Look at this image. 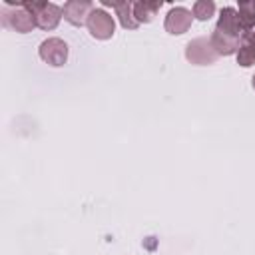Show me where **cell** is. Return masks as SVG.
Instances as JSON below:
<instances>
[{
    "label": "cell",
    "instance_id": "cell-1",
    "mask_svg": "<svg viewBox=\"0 0 255 255\" xmlns=\"http://www.w3.org/2000/svg\"><path fill=\"white\" fill-rule=\"evenodd\" d=\"M20 6H24L34 18H36V24L40 28H54L60 20V8L54 6V4H48V2H20Z\"/></svg>",
    "mask_w": 255,
    "mask_h": 255
},
{
    "label": "cell",
    "instance_id": "cell-2",
    "mask_svg": "<svg viewBox=\"0 0 255 255\" xmlns=\"http://www.w3.org/2000/svg\"><path fill=\"white\" fill-rule=\"evenodd\" d=\"M88 28H90L92 36L104 40L114 34V20L104 10H92V14L88 16Z\"/></svg>",
    "mask_w": 255,
    "mask_h": 255
},
{
    "label": "cell",
    "instance_id": "cell-3",
    "mask_svg": "<svg viewBox=\"0 0 255 255\" xmlns=\"http://www.w3.org/2000/svg\"><path fill=\"white\" fill-rule=\"evenodd\" d=\"M40 56H42V60H46L52 66H62L66 62V56H68V48H66V44L62 40L50 38V40L42 42Z\"/></svg>",
    "mask_w": 255,
    "mask_h": 255
},
{
    "label": "cell",
    "instance_id": "cell-4",
    "mask_svg": "<svg viewBox=\"0 0 255 255\" xmlns=\"http://www.w3.org/2000/svg\"><path fill=\"white\" fill-rule=\"evenodd\" d=\"M191 22V14L185 10V8H173L169 14H167V20H165V28L171 32V34H183L187 30Z\"/></svg>",
    "mask_w": 255,
    "mask_h": 255
},
{
    "label": "cell",
    "instance_id": "cell-5",
    "mask_svg": "<svg viewBox=\"0 0 255 255\" xmlns=\"http://www.w3.org/2000/svg\"><path fill=\"white\" fill-rule=\"evenodd\" d=\"M237 62L241 66H251L255 62V30H249L241 36V46L237 52Z\"/></svg>",
    "mask_w": 255,
    "mask_h": 255
},
{
    "label": "cell",
    "instance_id": "cell-6",
    "mask_svg": "<svg viewBox=\"0 0 255 255\" xmlns=\"http://www.w3.org/2000/svg\"><path fill=\"white\" fill-rule=\"evenodd\" d=\"M88 10H92V2H68L64 6V16L74 26H80L84 24V16Z\"/></svg>",
    "mask_w": 255,
    "mask_h": 255
},
{
    "label": "cell",
    "instance_id": "cell-7",
    "mask_svg": "<svg viewBox=\"0 0 255 255\" xmlns=\"http://www.w3.org/2000/svg\"><path fill=\"white\" fill-rule=\"evenodd\" d=\"M239 20H241V26L245 32L253 30L255 26V2H241L239 4Z\"/></svg>",
    "mask_w": 255,
    "mask_h": 255
},
{
    "label": "cell",
    "instance_id": "cell-8",
    "mask_svg": "<svg viewBox=\"0 0 255 255\" xmlns=\"http://www.w3.org/2000/svg\"><path fill=\"white\" fill-rule=\"evenodd\" d=\"M159 6H161V2H139V4H133L137 22H149Z\"/></svg>",
    "mask_w": 255,
    "mask_h": 255
},
{
    "label": "cell",
    "instance_id": "cell-9",
    "mask_svg": "<svg viewBox=\"0 0 255 255\" xmlns=\"http://www.w3.org/2000/svg\"><path fill=\"white\" fill-rule=\"evenodd\" d=\"M112 6L118 10V14H120V22H122L124 28H135V26H137V22L131 20V14H129L131 8H133V4H129V2H122V4H118V2H114Z\"/></svg>",
    "mask_w": 255,
    "mask_h": 255
},
{
    "label": "cell",
    "instance_id": "cell-10",
    "mask_svg": "<svg viewBox=\"0 0 255 255\" xmlns=\"http://www.w3.org/2000/svg\"><path fill=\"white\" fill-rule=\"evenodd\" d=\"M215 10V4L211 0H205V2H195L193 6V16L199 18V20H209L211 14Z\"/></svg>",
    "mask_w": 255,
    "mask_h": 255
},
{
    "label": "cell",
    "instance_id": "cell-11",
    "mask_svg": "<svg viewBox=\"0 0 255 255\" xmlns=\"http://www.w3.org/2000/svg\"><path fill=\"white\" fill-rule=\"evenodd\" d=\"M253 88H255V76H253Z\"/></svg>",
    "mask_w": 255,
    "mask_h": 255
}]
</instances>
